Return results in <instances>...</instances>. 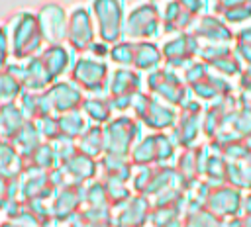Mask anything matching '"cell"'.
I'll return each instance as SVG.
<instances>
[{
    "mask_svg": "<svg viewBox=\"0 0 251 227\" xmlns=\"http://www.w3.org/2000/svg\"><path fill=\"white\" fill-rule=\"evenodd\" d=\"M4 27L8 31L12 57L10 61H27L43 51L45 41L37 23V16H33L31 12H20Z\"/></svg>",
    "mask_w": 251,
    "mask_h": 227,
    "instance_id": "obj_1",
    "label": "cell"
},
{
    "mask_svg": "<svg viewBox=\"0 0 251 227\" xmlns=\"http://www.w3.org/2000/svg\"><path fill=\"white\" fill-rule=\"evenodd\" d=\"M82 90L73 82V80H55L53 84L43 90V102H45V112L59 115L65 112L78 110L82 104Z\"/></svg>",
    "mask_w": 251,
    "mask_h": 227,
    "instance_id": "obj_2",
    "label": "cell"
},
{
    "mask_svg": "<svg viewBox=\"0 0 251 227\" xmlns=\"http://www.w3.org/2000/svg\"><path fill=\"white\" fill-rule=\"evenodd\" d=\"M37 23L43 35L45 45H61L67 41V14L61 6L57 4H47L43 6L37 14Z\"/></svg>",
    "mask_w": 251,
    "mask_h": 227,
    "instance_id": "obj_3",
    "label": "cell"
},
{
    "mask_svg": "<svg viewBox=\"0 0 251 227\" xmlns=\"http://www.w3.org/2000/svg\"><path fill=\"white\" fill-rule=\"evenodd\" d=\"M106 65L96 61L94 57H78L71 68V80L86 92H96L104 84Z\"/></svg>",
    "mask_w": 251,
    "mask_h": 227,
    "instance_id": "obj_4",
    "label": "cell"
},
{
    "mask_svg": "<svg viewBox=\"0 0 251 227\" xmlns=\"http://www.w3.org/2000/svg\"><path fill=\"white\" fill-rule=\"evenodd\" d=\"M39 59H41V65L51 80V84L55 80H61L65 76V72H69L75 65V59H73V49L65 43L61 45H45L43 51L39 53Z\"/></svg>",
    "mask_w": 251,
    "mask_h": 227,
    "instance_id": "obj_5",
    "label": "cell"
},
{
    "mask_svg": "<svg viewBox=\"0 0 251 227\" xmlns=\"http://www.w3.org/2000/svg\"><path fill=\"white\" fill-rule=\"evenodd\" d=\"M73 51L76 53H84L90 49V45L94 43V27L90 18L82 12V10H75L69 16L67 22V41H65Z\"/></svg>",
    "mask_w": 251,
    "mask_h": 227,
    "instance_id": "obj_6",
    "label": "cell"
},
{
    "mask_svg": "<svg viewBox=\"0 0 251 227\" xmlns=\"http://www.w3.org/2000/svg\"><path fill=\"white\" fill-rule=\"evenodd\" d=\"M27 121L29 119L20 110L18 102L2 104L0 106V139L2 141H12Z\"/></svg>",
    "mask_w": 251,
    "mask_h": 227,
    "instance_id": "obj_7",
    "label": "cell"
},
{
    "mask_svg": "<svg viewBox=\"0 0 251 227\" xmlns=\"http://www.w3.org/2000/svg\"><path fill=\"white\" fill-rule=\"evenodd\" d=\"M25 168V159L18 153L12 141L0 139V176L18 178Z\"/></svg>",
    "mask_w": 251,
    "mask_h": 227,
    "instance_id": "obj_8",
    "label": "cell"
},
{
    "mask_svg": "<svg viewBox=\"0 0 251 227\" xmlns=\"http://www.w3.org/2000/svg\"><path fill=\"white\" fill-rule=\"evenodd\" d=\"M12 143H14V147L18 149V153H20L24 159H27V157L43 143V137H41L39 129L35 127V123H33V121H27V123L20 129V133L12 139Z\"/></svg>",
    "mask_w": 251,
    "mask_h": 227,
    "instance_id": "obj_9",
    "label": "cell"
},
{
    "mask_svg": "<svg viewBox=\"0 0 251 227\" xmlns=\"http://www.w3.org/2000/svg\"><path fill=\"white\" fill-rule=\"evenodd\" d=\"M57 123H59V135H65L69 139H76L86 131V115L80 110L59 114Z\"/></svg>",
    "mask_w": 251,
    "mask_h": 227,
    "instance_id": "obj_10",
    "label": "cell"
},
{
    "mask_svg": "<svg viewBox=\"0 0 251 227\" xmlns=\"http://www.w3.org/2000/svg\"><path fill=\"white\" fill-rule=\"evenodd\" d=\"M22 92H24V88H22L18 76L12 72V68L8 65L4 68H0V106L10 104V102H18Z\"/></svg>",
    "mask_w": 251,
    "mask_h": 227,
    "instance_id": "obj_11",
    "label": "cell"
},
{
    "mask_svg": "<svg viewBox=\"0 0 251 227\" xmlns=\"http://www.w3.org/2000/svg\"><path fill=\"white\" fill-rule=\"evenodd\" d=\"M10 43H8V31L4 25H0V68H4L10 63Z\"/></svg>",
    "mask_w": 251,
    "mask_h": 227,
    "instance_id": "obj_12",
    "label": "cell"
},
{
    "mask_svg": "<svg viewBox=\"0 0 251 227\" xmlns=\"http://www.w3.org/2000/svg\"><path fill=\"white\" fill-rule=\"evenodd\" d=\"M0 227H24L22 223H18L16 219H10V221H4V223H0Z\"/></svg>",
    "mask_w": 251,
    "mask_h": 227,
    "instance_id": "obj_13",
    "label": "cell"
}]
</instances>
